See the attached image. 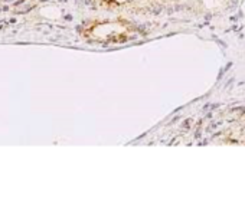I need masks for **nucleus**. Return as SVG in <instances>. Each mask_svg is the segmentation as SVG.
Instances as JSON below:
<instances>
[{
  "label": "nucleus",
  "instance_id": "nucleus-1",
  "mask_svg": "<svg viewBox=\"0 0 245 210\" xmlns=\"http://www.w3.org/2000/svg\"><path fill=\"white\" fill-rule=\"evenodd\" d=\"M134 35V29L123 20L98 22L85 30V38L98 43H123Z\"/></svg>",
  "mask_w": 245,
  "mask_h": 210
}]
</instances>
